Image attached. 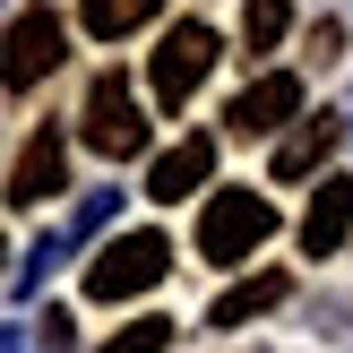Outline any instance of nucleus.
<instances>
[{
  "mask_svg": "<svg viewBox=\"0 0 353 353\" xmlns=\"http://www.w3.org/2000/svg\"><path fill=\"white\" fill-rule=\"evenodd\" d=\"M268 233H276V207L259 190H216L199 207V259H216V268H250L268 250Z\"/></svg>",
  "mask_w": 353,
  "mask_h": 353,
  "instance_id": "nucleus-1",
  "label": "nucleus"
},
{
  "mask_svg": "<svg viewBox=\"0 0 353 353\" xmlns=\"http://www.w3.org/2000/svg\"><path fill=\"white\" fill-rule=\"evenodd\" d=\"M164 268H172L164 233H121V241H103V250L86 259V293H95V302H138V293L164 285Z\"/></svg>",
  "mask_w": 353,
  "mask_h": 353,
  "instance_id": "nucleus-2",
  "label": "nucleus"
},
{
  "mask_svg": "<svg viewBox=\"0 0 353 353\" xmlns=\"http://www.w3.org/2000/svg\"><path fill=\"white\" fill-rule=\"evenodd\" d=\"M61 52H69L61 17H52V9H17L9 34H0V95H34V86L61 69Z\"/></svg>",
  "mask_w": 353,
  "mask_h": 353,
  "instance_id": "nucleus-3",
  "label": "nucleus"
},
{
  "mask_svg": "<svg viewBox=\"0 0 353 353\" xmlns=\"http://www.w3.org/2000/svg\"><path fill=\"white\" fill-rule=\"evenodd\" d=\"M78 138L103 155V164H130V155H147V112H138V95L103 69L95 86H86V112H78Z\"/></svg>",
  "mask_w": 353,
  "mask_h": 353,
  "instance_id": "nucleus-4",
  "label": "nucleus"
},
{
  "mask_svg": "<svg viewBox=\"0 0 353 353\" xmlns=\"http://www.w3.org/2000/svg\"><path fill=\"white\" fill-rule=\"evenodd\" d=\"M207 69H216V26L181 17V26H172L164 43H155V61H147V86H155V103H164V112H181V103L207 86Z\"/></svg>",
  "mask_w": 353,
  "mask_h": 353,
  "instance_id": "nucleus-5",
  "label": "nucleus"
},
{
  "mask_svg": "<svg viewBox=\"0 0 353 353\" xmlns=\"http://www.w3.org/2000/svg\"><path fill=\"white\" fill-rule=\"evenodd\" d=\"M293 112H302V78H293V69H268V78H250L233 103H224L233 138H276Z\"/></svg>",
  "mask_w": 353,
  "mask_h": 353,
  "instance_id": "nucleus-6",
  "label": "nucleus"
},
{
  "mask_svg": "<svg viewBox=\"0 0 353 353\" xmlns=\"http://www.w3.org/2000/svg\"><path fill=\"white\" fill-rule=\"evenodd\" d=\"M61 190H69V138L34 130L26 147H17V164H9V207H43V199H61Z\"/></svg>",
  "mask_w": 353,
  "mask_h": 353,
  "instance_id": "nucleus-7",
  "label": "nucleus"
},
{
  "mask_svg": "<svg viewBox=\"0 0 353 353\" xmlns=\"http://www.w3.org/2000/svg\"><path fill=\"white\" fill-rule=\"evenodd\" d=\"M207 181H216V138L207 130H190L181 147H164L147 164V199H164V207H181L190 190H207Z\"/></svg>",
  "mask_w": 353,
  "mask_h": 353,
  "instance_id": "nucleus-8",
  "label": "nucleus"
},
{
  "mask_svg": "<svg viewBox=\"0 0 353 353\" xmlns=\"http://www.w3.org/2000/svg\"><path fill=\"white\" fill-rule=\"evenodd\" d=\"M336 138H345L336 112H293V130L276 138V181H310V172L336 155Z\"/></svg>",
  "mask_w": 353,
  "mask_h": 353,
  "instance_id": "nucleus-9",
  "label": "nucleus"
},
{
  "mask_svg": "<svg viewBox=\"0 0 353 353\" xmlns=\"http://www.w3.org/2000/svg\"><path fill=\"white\" fill-rule=\"evenodd\" d=\"M345 233H353V181H345V172H327L319 199L302 207V250H310V259H336Z\"/></svg>",
  "mask_w": 353,
  "mask_h": 353,
  "instance_id": "nucleus-10",
  "label": "nucleus"
},
{
  "mask_svg": "<svg viewBox=\"0 0 353 353\" xmlns=\"http://www.w3.org/2000/svg\"><path fill=\"white\" fill-rule=\"evenodd\" d=\"M285 293H293V285H285V276L268 268V276H250V285H233V293H216V310H207V327H216V336H233V327H250V319H268V310L285 302Z\"/></svg>",
  "mask_w": 353,
  "mask_h": 353,
  "instance_id": "nucleus-11",
  "label": "nucleus"
},
{
  "mask_svg": "<svg viewBox=\"0 0 353 353\" xmlns=\"http://www.w3.org/2000/svg\"><path fill=\"white\" fill-rule=\"evenodd\" d=\"M155 9H164V0H78V17H86V34H95V43H121V34H138Z\"/></svg>",
  "mask_w": 353,
  "mask_h": 353,
  "instance_id": "nucleus-12",
  "label": "nucleus"
},
{
  "mask_svg": "<svg viewBox=\"0 0 353 353\" xmlns=\"http://www.w3.org/2000/svg\"><path fill=\"white\" fill-rule=\"evenodd\" d=\"M285 26H293L285 0H250V9H241V52H276V43H285Z\"/></svg>",
  "mask_w": 353,
  "mask_h": 353,
  "instance_id": "nucleus-13",
  "label": "nucleus"
},
{
  "mask_svg": "<svg viewBox=\"0 0 353 353\" xmlns=\"http://www.w3.org/2000/svg\"><path fill=\"white\" fill-rule=\"evenodd\" d=\"M164 345H172V319H130L103 353H164Z\"/></svg>",
  "mask_w": 353,
  "mask_h": 353,
  "instance_id": "nucleus-14",
  "label": "nucleus"
},
{
  "mask_svg": "<svg viewBox=\"0 0 353 353\" xmlns=\"http://www.w3.org/2000/svg\"><path fill=\"white\" fill-rule=\"evenodd\" d=\"M0 259H9V241H0Z\"/></svg>",
  "mask_w": 353,
  "mask_h": 353,
  "instance_id": "nucleus-15",
  "label": "nucleus"
}]
</instances>
